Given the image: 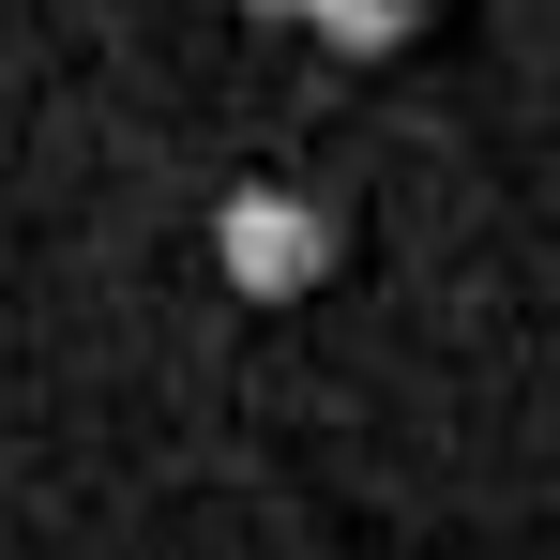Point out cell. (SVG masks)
I'll use <instances>...</instances> for the list:
<instances>
[{"instance_id":"6da1fadb","label":"cell","mask_w":560,"mask_h":560,"mask_svg":"<svg viewBox=\"0 0 560 560\" xmlns=\"http://www.w3.org/2000/svg\"><path fill=\"white\" fill-rule=\"evenodd\" d=\"M212 273L243 288V303H303V288L334 273V212L288 183H243L228 212H212Z\"/></svg>"},{"instance_id":"7a4b0ae2","label":"cell","mask_w":560,"mask_h":560,"mask_svg":"<svg viewBox=\"0 0 560 560\" xmlns=\"http://www.w3.org/2000/svg\"><path fill=\"white\" fill-rule=\"evenodd\" d=\"M424 15H440V0H303V31H318V46H349V61H378V46H409Z\"/></svg>"},{"instance_id":"3957f363","label":"cell","mask_w":560,"mask_h":560,"mask_svg":"<svg viewBox=\"0 0 560 560\" xmlns=\"http://www.w3.org/2000/svg\"><path fill=\"white\" fill-rule=\"evenodd\" d=\"M258 15H303V0H258Z\"/></svg>"}]
</instances>
